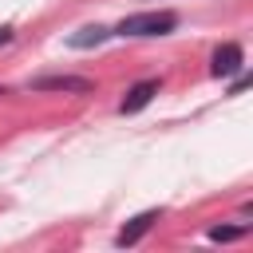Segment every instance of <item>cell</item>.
Wrapping results in <instances>:
<instances>
[{
  "mask_svg": "<svg viewBox=\"0 0 253 253\" xmlns=\"http://www.w3.org/2000/svg\"><path fill=\"white\" fill-rule=\"evenodd\" d=\"M174 28H178V12L158 8V12H130V16H123V20L111 28V36L150 40V36H166V32H174Z\"/></svg>",
  "mask_w": 253,
  "mask_h": 253,
  "instance_id": "6da1fadb",
  "label": "cell"
},
{
  "mask_svg": "<svg viewBox=\"0 0 253 253\" xmlns=\"http://www.w3.org/2000/svg\"><path fill=\"white\" fill-rule=\"evenodd\" d=\"M28 87H32V91H63V95H87V91H95V79H87V75H40V79H32Z\"/></svg>",
  "mask_w": 253,
  "mask_h": 253,
  "instance_id": "7a4b0ae2",
  "label": "cell"
},
{
  "mask_svg": "<svg viewBox=\"0 0 253 253\" xmlns=\"http://www.w3.org/2000/svg\"><path fill=\"white\" fill-rule=\"evenodd\" d=\"M237 71H245V51H241V43H221V47H213V59H210V75H217V79H229V75H237Z\"/></svg>",
  "mask_w": 253,
  "mask_h": 253,
  "instance_id": "3957f363",
  "label": "cell"
},
{
  "mask_svg": "<svg viewBox=\"0 0 253 253\" xmlns=\"http://www.w3.org/2000/svg\"><path fill=\"white\" fill-rule=\"evenodd\" d=\"M154 95H158V79H138V83H134V87L123 95L119 111H123V115H138V111H142V107H146Z\"/></svg>",
  "mask_w": 253,
  "mask_h": 253,
  "instance_id": "277c9868",
  "label": "cell"
},
{
  "mask_svg": "<svg viewBox=\"0 0 253 253\" xmlns=\"http://www.w3.org/2000/svg\"><path fill=\"white\" fill-rule=\"evenodd\" d=\"M154 221H158V210H142L138 217H130V221H126V225L119 229V237H115V245H123V249H126V245H138V241L146 237V229H150Z\"/></svg>",
  "mask_w": 253,
  "mask_h": 253,
  "instance_id": "5b68a950",
  "label": "cell"
},
{
  "mask_svg": "<svg viewBox=\"0 0 253 253\" xmlns=\"http://www.w3.org/2000/svg\"><path fill=\"white\" fill-rule=\"evenodd\" d=\"M111 40V28H103V24H91V28H79V32H71L67 36V47H75V51H87V47H99V43H107Z\"/></svg>",
  "mask_w": 253,
  "mask_h": 253,
  "instance_id": "8992f818",
  "label": "cell"
},
{
  "mask_svg": "<svg viewBox=\"0 0 253 253\" xmlns=\"http://www.w3.org/2000/svg\"><path fill=\"white\" fill-rule=\"evenodd\" d=\"M245 233H249V221H241V225H213L210 229V241H237Z\"/></svg>",
  "mask_w": 253,
  "mask_h": 253,
  "instance_id": "52a82bcc",
  "label": "cell"
},
{
  "mask_svg": "<svg viewBox=\"0 0 253 253\" xmlns=\"http://www.w3.org/2000/svg\"><path fill=\"white\" fill-rule=\"evenodd\" d=\"M245 87H249V75H241V71H237V79H233V87H229V95H241Z\"/></svg>",
  "mask_w": 253,
  "mask_h": 253,
  "instance_id": "ba28073f",
  "label": "cell"
},
{
  "mask_svg": "<svg viewBox=\"0 0 253 253\" xmlns=\"http://www.w3.org/2000/svg\"><path fill=\"white\" fill-rule=\"evenodd\" d=\"M4 43H12V28H4V24H0V47H4Z\"/></svg>",
  "mask_w": 253,
  "mask_h": 253,
  "instance_id": "9c48e42d",
  "label": "cell"
},
{
  "mask_svg": "<svg viewBox=\"0 0 253 253\" xmlns=\"http://www.w3.org/2000/svg\"><path fill=\"white\" fill-rule=\"evenodd\" d=\"M0 95H4V87H0Z\"/></svg>",
  "mask_w": 253,
  "mask_h": 253,
  "instance_id": "30bf717a",
  "label": "cell"
}]
</instances>
